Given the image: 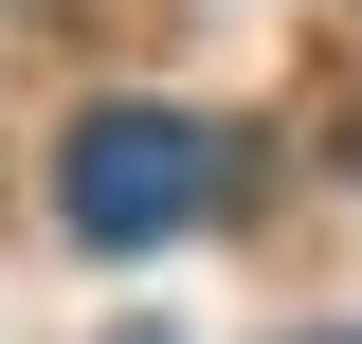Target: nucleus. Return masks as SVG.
Instances as JSON below:
<instances>
[{"label":"nucleus","instance_id":"2","mask_svg":"<svg viewBox=\"0 0 362 344\" xmlns=\"http://www.w3.org/2000/svg\"><path fill=\"white\" fill-rule=\"evenodd\" d=\"M326 344H362V326H326Z\"/></svg>","mask_w":362,"mask_h":344},{"label":"nucleus","instance_id":"1","mask_svg":"<svg viewBox=\"0 0 362 344\" xmlns=\"http://www.w3.org/2000/svg\"><path fill=\"white\" fill-rule=\"evenodd\" d=\"M218 181H235V145L199 127V109H145V91L73 109V145H54V217H73L90 254H163V236H199Z\"/></svg>","mask_w":362,"mask_h":344}]
</instances>
